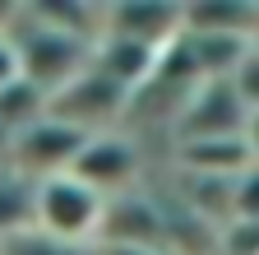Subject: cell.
<instances>
[{
	"label": "cell",
	"mask_w": 259,
	"mask_h": 255,
	"mask_svg": "<svg viewBox=\"0 0 259 255\" xmlns=\"http://www.w3.org/2000/svg\"><path fill=\"white\" fill-rule=\"evenodd\" d=\"M93 65L102 70L107 79H116L125 93H139L157 65H162V51L148 47V42H135V38H120V33H102L93 47Z\"/></svg>",
	"instance_id": "obj_10"
},
{
	"label": "cell",
	"mask_w": 259,
	"mask_h": 255,
	"mask_svg": "<svg viewBox=\"0 0 259 255\" xmlns=\"http://www.w3.org/2000/svg\"><path fill=\"white\" fill-rule=\"evenodd\" d=\"M107 33H120V38H135V42L167 51L185 33V0H111Z\"/></svg>",
	"instance_id": "obj_8"
},
{
	"label": "cell",
	"mask_w": 259,
	"mask_h": 255,
	"mask_svg": "<svg viewBox=\"0 0 259 255\" xmlns=\"http://www.w3.org/2000/svg\"><path fill=\"white\" fill-rule=\"evenodd\" d=\"M93 255H171L162 246H93Z\"/></svg>",
	"instance_id": "obj_19"
},
{
	"label": "cell",
	"mask_w": 259,
	"mask_h": 255,
	"mask_svg": "<svg viewBox=\"0 0 259 255\" xmlns=\"http://www.w3.org/2000/svg\"><path fill=\"white\" fill-rule=\"evenodd\" d=\"M236 223H259V163L236 181Z\"/></svg>",
	"instance_id": "obj_15"
},
{
	"label": "cell",
	"mask_w": 259,
	"mask_h": 255,
	"mask_svg": "<svg viewBox=\"0 0 259 255\" xmlns=\"http://www.w3.org/2000/svg\"><path fill=\"white\" fill-rule=\"evenodd\" d=\"M245 130H250V107L236 93V84L232 79H204L190 93V102L176 121L171 149L190 144V139H227V135H245Z\"/></svg>",
	"instance_id": "obj_5"
},
{
	"label": "cell",
	"mask_w": 259,
	"mask_h": 255,
	"mask_svg": "<svg viewBox=\"0 0 259 255\" xmlns=\"http://www.w3.org/2000/svg\"><path fill=\"white\" fill-rule=\"evenodd\" d=\"M222 255H259V223H232L222 232Z\"/></svg>",
	"instance_id": "obj_17"
},
{
	"label": "cell",
	"mask_w": 259,
	"mask_h": 255,
	"mask_svg": "<svg viewBox=\"0 0 259 255\" xmlns=\"http://www.w3.org/2000/svg\"><path fill=\"white\" fill-rule=\"evenodd\" d=\"M83 144H88V135H83V130H74L70 121H60V116H51V112H47L37 125H28V130H19V135H14L10 167H19V172H23V176H32V181H47V176L70 172Z\"/></svg>",
	"instance_id": "obj_6"
},
{
	"label": "cell",
	"mask_w": 259,
	"mask_h": 255,
	"mask_svg": "<svg viewBox=\"0 0 259 255\" xmlns=\"http://www.w3.org/2000/svg\"><path fill=\"white\" fill-rule=\"evenodd\" d=\"M232 84H236V93L245 98V107H250V112H259V51H254V47H250V56L236 65Z\"/></svg>",
	"instance_id": "obj_16"
},
{
	"label": "cell",
	"mask_w": 259,
	"mask_h": 255,
	"mask_svg": "<svg viewBox=\"0 0 259 255\" xmlns=\"http://www.w3.org/2000/svg\"><path fill=\"white\" fill-rule=\"evenodd\" d=\"M171 167L194 172V176H245L254 167V149L245 135H227V139H190L171 149Z\"/></svg>",
	"instance_id": "obj_9"
},
{
	"label": "cell",
	"mask_w": 259,
	"mask_h": 255,
	"mask_svg": "<svg viewBox=\"0 0 259 255\" xmlns=\"http://www.w3.org/2000/svg\"><path fill=\"white\" fill-rule=\"evenodd\" d=\"M185 28L190 33H227V38L254 42L259 0H185Z\"/></svg>",
	"instance_id": "obj_11"
},
{
	"label": "cell",
	"mask_w": 259,
	"mask_h": 255,
	"mask_svg": "<svg viewBox=\"0 0 259 255\" xmlns=\"http://www.w3.org/2000/svg\"><path fill=\"white\" fill-rule=\"evenodd\" d=\"M47 107H51V98H47L32 79H23V75H19L10 88H0V125H5L10 135L37 125V121L47 116Z\"/></svg>",
	"instance_id": "obj_13"
},
{
	"label": "cell",
	"mask_w": 259,
	"mask_h": 255,
	"mask_svg": "<svg viewBox=\"0 0 259 255\" xmlns=\"http://www.w3.org/2000/svg\"><path fill=\"white\" fill-rule=\"evenodd\" d=\"M97 246H162L167 250V218H162L157 190L148 181L139 190H125V195L107 200Z\"/></svg>",
	"instance_id": "obj_7"
},
{
	"label": "cell",
	"mask_w": 259,
	"mask_h": 255,
	"mask_svg": "<svg viewBox=\"0 0 259 255\" xmlns=\"http://www.w3.org/2000/svg\"><path fill=\"white\" fill-rule=\"evenodd\" d=\"M102 213H107V195L83 186L74 172L37 181V232L93 250L97 232H102Z\"/></svg>",
	"instance_id": "obj_2"
},
{
	"label": "cell",
	"mask_w": 259,
	"mask_h": 255,
	"mask_svg": "<svg viewBox=\"0 0 259 255\" xmlns=\"http://www.w3.org/2000/svg\"><path fill=\"white\" fill-rule=\"evenodd\" d=\"M10 42H14V51H19L23 79H32L47 98L93 65V47H97V42H88V38L60 33V28L32 19L28 5H19V14H14V23H10Z\"/></svg>",
	"instance_id": "obj_1"
},
{
	"label": "cell",
	"mask_w": 259,
	"mask_h": 255,
	"mask_svg": "<svg viewBox=\"0 0 259 255\" xmlns=\"http://www.w3.org/2000/svg\"><path fill=\"white\" fill-rule=\"evenodd\" d=\"M37 228V181L19 167H0V246Z\"/></svg>",
	"instance_id": "obj_12"
},
{
	"label": "cell",
	"mask_w": 259,
	"mask_h": 255,
	"mask_svg": "<svg viewBox=\"0 0 259 255\" xmlns=\"http://www.w3.org/2000/svg\"><path fill=\"white\" fill-rule=\"evenodd\" d=\"M0 255H93L88 246H70V241H56V237H47V232H23V237H14V241H5L0 246Z\"/></svg>",
	"instance_id": "obj_14"
},
{
	"label": "cell",
	"mask_w": 259,
	"mask_h": 255,
	"mask_svg": "<svg viewBox=\"0 0 259 255\" xmlns=\"http://www.w3.org/2000/svg\"><path fill=\"white\" fill-rule=\"evenodd\" d=\"M83 186H93L97 195H125V190H139L144 186V144L130 135V130H102V135H88V144L79 149L74 167H70Z\"/></svg>",
	"instance_id": "obj_4"
},
{
	"label": "cell",
	"mask_w": 259,
	"mask_h": 255,
	"mask_svg": "<svg viewBox=\"0 0 259 255\" xmlns=\"http://www.w3.org/2000/svg\"><path fill=\"white\" fill-rule=\"evenodd\" d=\"M250 149H254V163H259V112H250V130H245Z\"/></svg>",
	"instance_id": "obj_20"
},
{
	"label": "cell",
	"mask_w": 259,
	"mask_h": 255,
	"mask_svg": "<svg viewBox=\"0 0 259 255\" xmlns=\"http://www.w3.org/2000/svg\"><path fill=\"white\" fill-rule=\"evenodd\" d=\"M19 75H23V70H19V51H14L10 33H0V88H10Z\"/></svg>",
	"instance_id": "obj_18"
},
{
	"label": "cell",
	"mask_w": 259,
	"mask_h": 255,
	"mask_svg": "<svg viewBox=\"0 0 259 255\" xmlns=\"http://www.w3.org/2000/svg\"><path fill=\"white\" fill-rule=\"evenodd\" d=\"M51 116L70 121L83 135H102V130H125V112H130V93L107 79L97 65H88L83 75H74L65 88L51 93Z\"/></svg>",
	"instance_id": "obj_3"
},
{
	"label": "cell",
	"mask_w": 259,
	"mask_h": 255,
	"mask_svg": "<svg viewBox=\"0 0 259 255\" xmlns=\"http://www.w3.org/2000/svg\"><path fill=\"white\" fill-rule=\"evenodd\" d=\"M254 51H259V33H254Z\"/></svg>",
	"instance_id": "obj_21"
}]
</instances>
